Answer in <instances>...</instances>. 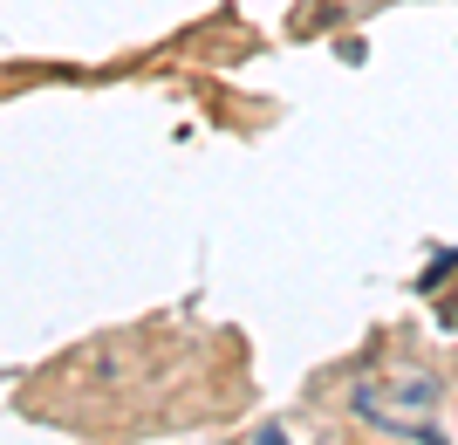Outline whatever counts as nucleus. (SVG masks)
Instances as JSON below:
<instances>
[{"label":"nucleus","instance_id":"1","mask_svg":"<svg viewBox=\"0 0 458 445\" xmlns=\"http://www.w3.org/2000/svg\"><path fill=\"white\" fill-rule=\"evenodd\" d=\"M438 398H445V384L431 370H397V377H369V384L349 390L356 418H369V425H383V432H411L418 445H445L438 432H431Z\"/></svg>","mask_w":458,"mask_h":445},{"label":"nucleus","instance_id":"2","mask_svg":"<svg viewBox=\"0 0 458 445\" xmlns=\"http://www.w3.org/2000/svg\"><path fill=\"white\" fill-rule=\"evenodd\" d=\"M260 445H287V432H260Z\"/></svg>","mask_w":458,"mask_h":445}]
</instances>
